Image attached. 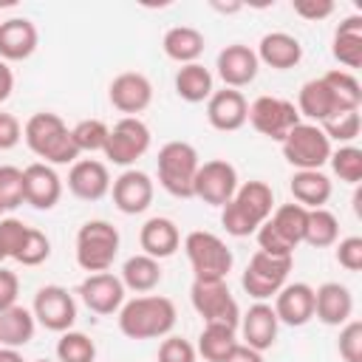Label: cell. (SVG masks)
Here are the masks:
<instances>
[{"mask_svg":"<svg viewBox=\"0 0 362 362\" xmlns=\"http://www.w3.org/2000/svg\"><path fill=\"white\" fill-rule=\"evenodd\" d=\"M354 314V294L348 286L328 280L314 288V317L322 325H345Z\"/></svg>","mask_w":362,"mask_h":362,"instance_id":"obj_24","label":"cell"},{"mask_svg":"<svg viewBox=\"0 0 362 362\" xmlns=\"http://www.w3.org/2000/svg\"><path fill=\"white\" fill-rule=\"evenodd\" d=\"M238 328H240L243 345H249V348L263 354V351H269L274 345L280 322H277V314H274V308L269 303H255L246 314H240Z\"/></svg>","mask_w":362,"mask_h":362,"instance_id":"obj_25","label":"cell"},{"mask_svg":"<svg viewBox=\"0 0 362 362\" xmlns=\"http://www.w3.org/2000/svg\"><path fill=\"white\" fill-rule=\"evenodd\" d=\"M215 68H218V76L223 79V85L238 90V88H246L249 82H255L260 62H257V54H255L249 45L232 42V45H226V48L218 54Z\"/></svg>","mask_w":362,"mask_h":362,"instance_id":"obj_18","label":"cell"},{"mask_svg":"<svg viewBox=\"0 0 362 362\" xmlns=\"http://www.w3.org/2000/svg\"><path fill=\"white\" fill-rule=\"evenodd\" d=\"M204 34L192 25H173L164 40H161V48L164 54L178 62V65H189V62H198V57L204 54Z\"/></svg>","mask_w":362,"mask_h":362,"instance_id":"obj_32","label":"cell"},{"mask_svg":"<svg viewBox=\"0 0 362 362\" xmlns=\"http://www.w3.org/2000/svg\"><path fill=\"white\" fill-rule=\"evenodd\" d=\"M139 243H141V255H150L156 260H164V257H170V255L178 252L181 232H178V226L170 218L156 215V218L144 221V226L139 232Z\"/></svg>","mask_w":362,"mask_h":362,"instance_id":"obj_27","label":"cell"},{"mask_svg":"<svg viewBox=\"0 0 362 362\" xmlns=\"http://www.w3.org/2000/svg\"><path fill=\"white\" fill-rule=\"evenodd\" d=\"M294 107H297V113L305 116L311 124H322L325 119H331L334 113H339V107H337V102H334V93H331V88L325 85L322 76L308 79V82L300 88Z\"/></svg>","mask_w":362,"mask_h":362,"instance_id":"obj_28","label":"cell"},{"mask_svg":"<svg viewBox=\"0 0 362 362\" xmlns=\"http://www.w3.org/2000/svg\"><path fill=\"white\" fill-rule=\"evenodd\" d=\"M119 255V229L107 221H85L76 232V263L82 272H107Z\"/></svg>","mask_w":362,"mask_h":362,"instance_id":"obj_6","label":"cell"},{"mask_svg":"<svg viewBox=\"0 0 362 362\" xmlns=\"http://www.w3.org/2000/svg\"><path fill=\"white\" fill-rule=\"evenodd\" d=\"M339 356L345 362H362V322L348 320L339 328Z\"/></svg>","mask_w":362,"mask_h":362,"instance_id":"obj_45","label":"cell"},{"mask_svg":"<svg viewBox=\"0 0 362 362\" xmlns=\"http://www.w3.org/2000/svg\"><path fill=\"white\" fill-rule=\"evenodd\" d=\"M156 167H158V184L173 198H192V184H195L201 158L189 141H167L158 150Z\"/></svg>","mask_w":362,"mask_h":362,"instance_id":"obj_5","label":"cell"},{"mask_svg":"<svg viewBox=\"0 0 362 362\" xmlns=\"http://www.w3.org/2000/svg\"><path fill=\"white\" fill-rule=\"evenodd\" d=\"M23 181H25V204H31L34 209H54L62 198V178L57 175V170L45 161H34L23 170Z\"/></svg>","mask_w":362,"mask_h":362,"instance_id":"obj_20","label":"cell"},{"mask_svg":"<svg viewBox=\"0 0 362 362\" xmlns=\"http://www.w3.org/2000/svg\"><path fill=\"white\" fill-rule=\"evenodd\" d=\"M255 54H257V62H263V65H269L274 71H288V68L300 65L303 45L288 31H269V34L260 37Z\"/></svg>","mask_w":362,"mask_h":362,"instance_id":"obj_26","label":"cell"},{"mask_svg":"<svg viewBox=\"0 0 362 362\" xmlns=\"http://www.w3.org/2000/svg\"><path fill=\"white\" fill-rule=\"evenodd\" d=\"M150 150V127L139 119V116H122L110 133H107V144H105V158L119 164V167H130L136 164L144 153Z\"/></svg>","mask_w":362,"mask_h":362,"instance_id":"obj_11","label":"cell"},{"mask_svg":"<svg viewBox=\"0 0 362 362\" xmlns=\"http://www.w3.org/2000/svg\"><path fill=\"white\" fill-rule=\"evenodd\" d=\"M68 189L79 201H99L110 192V173L107 164L96 158H79L68 170Z\"/></svg>","mask_w":362,"mask_h":362,"instance_id":"obj_21","label":"cell"},{"mask_svg":"<svg viewBox=\"0 0 362 362\" xmlns=\"http://www.w3.org/2000/svg\"><path fill=\"white\" fill-rule=\"evenodd\" d=\"M337 263L348 272L362 269V238L359 235H348L337 243Z\"/></svg>","mask_w":362,"mask_h":362,"instance_id":"obj_47","label":"cell"},{"mask_svg":"<svg viewBox=\"0 0 362 362\" xmlns=\"http://www.w3.org/2000/svg\"><path fill=\"white\" fill-rule=\"evenodd\" d=\"M238 328L232 325H221V322H204V331L198 337V354L206 359V362H223L229 356V351L238 345V337H235Z\"/></svg>","mask_w":362,"mask_h":362,"instance_id":"obj_35","label":"cell"},{"mask_svg":"<svg viewBox=\"0 0 362 362\" xmlns=\"http://www.w3.org/2000/svg\"><path fill=\"white\" fill-rule=\"evenodd\" d=\"M124 283L110 274V272H96V274H88L76 294L82 297V303L93 311V314H102V317H110V314H119V308L124 305Z\"/></svg>","mask_w":362,"mask_h":362,"instance_id":"obj_15","label":"cell"},{"mask_svg":"<svg viewBox=\"0 0 362 362\" xmlns=\"http://www.w3.org/2000/svg\"><path fill=\"white\" fill-rule=\"evenodd\" d=\"M31 314L42 328L62 334V331H71V325L76 320V300H74V294L68 288L51 283V286L37 288Z\"/></svg>","mask_w":362,"mask_h":362,"instance_id":"obj_14","label":"cell"},{"mask_svg":"<svg viewBox=\"0 0 362 362\" xmlns=\"http://www.w3.org/2000/svg\"><path fill=\"white\" fill-rule=\"evenodd\" d=\"M195 356H198L195 345L184 337L167 334L158 345V362H195Z\"/></svg>","mask_w":362,"mask_h":362,"instance_id":"obj_46","label":"cell"},{"mask_svg":"<svg viewBox=\"0 0 362 362\" xmlns=\"http://www.w3.org/2000/svg\"><path fill=\"white\" fill-rule=\"evenodd\" d=\"M249 116V102L240 90L235 88H223V90H212V96L206 99V119L215 130L221 133H232L240 130L246 124Z\"/></svg>","mask_w":362,"mask_h":362,"instance_id":"obj_19","label":"cell"},{"mask_svg":"<svg viewBox=\"0 0 362 362\" xmlns=\"http://www.w3.org/2000/svg\"><path fill=\"white\" fill-rule=\"evenodd\" d=\"M223 362H263V354L255 351V348H249V345H243V342H238Z\"/></svg>","mask_w":362,"mask_h":362,"instance_id":"obj_51","label":"cell"},{"mask_svg":"<svg viewBox=\"0 0 362 362\" xmlns=\"http://www.w3.org/2000/svg\"><path fill=\"white\" fill-rule=\"evenodd\" d=\"M11 90H14V74H11L8 62L0 59V102H6L11 96Z\"/></svg>","mask_w":362,"mask_h":362,"instance_id":"obj_52","label":"cell"},{"mask_svg":"<svg viewBox=\"0 0 362 362\" xmlns=\"http://www.w3.org/2000/svg\"><path fill=\"white\" fill-rule=\"evenodd\" d=\"M305 218L308 209L300 204H280L255 232L257 235V246L260 252L269 255H286L294 257V249L303 243V232H305Z\"/></svg>","mask_w":362,"mask_h":362,"instance_id":"obj_4","label":"cell"},{"mask_svg":"<svg viewBox=\"0 0 362 362\" xmlns=\"http://www.w3.org/2000/svg\"><path fill=\"white\" fill-rule=\"evenodd\" d=\"M294 266V257L286 255H269V252H255L246 263V272L240 277L243 288L249 297H255L257 303L272 300L286 283H288V272Z\"/></svg>","mask_w":362,"mask_h":362,"instance_id":"obj_8","label":"cell"},{"mask_svg":"<svg viewBox=\"0 0 362 362\" xmlns=\"http://www.w3.org/2000/svg\"><path fill=\"white\" fill-rule=\"evenodd\" d=\"M178 311L170 297L141 294L119 308V331L127 339H158L175 328Z\"/></svg>","mask_w":362,"mask_h":362,"instance_id":"obj_2","label":"cell"},{"mask_svg":"<svg viewBox=\"0 0 362 362\" xmlns=\"http://www.w3.org/2000/svg\"><path fill=\"white\" fill-rule=\"evenodd\" d=\"M272 308L277 314V322L300 328L308 320H314V288L308 283H286L274 294V305Z\"/></svg>","mask_w":362,"mask_h":362,"instance_id":"obj_22","label":"cell"},{"mask_svg":"<svg viewBox=\"0 0 362 362\" xmlns=\"http://www.w3.org/2000/svg\"><path fill=\"white\" fill-rule=\"evenodd\" d=\"M184 252L195 280H226L235 263L232 249L215 232H204V229H195L184 238Z\"/></svg>","mask_w":362,"mask_h":362,"instance_id":"obj_7","label":"cell"},{"mask_svg":"<svg viewBox=\"0 0 362 362\" xmlns=\"http://www.w3.org/2000/svg\"><path fill=\"white\" fill-rule=\"evenodd\" d=\"M246 122L266 139L272 141H283L288 136L291 127H297L303 119L294 107V102L280 99V96H257L249 105V116Z\"/></svg>","mask_w":362,"mask_h":362,"instance_id":"obj_12","label":"cell"},{"mask_svg":"<svg viewBox=\"0 0 362 362\" xmlns=\"http://www.w3.org/2000/svg\"><path fill=\"white\" fill-rule=\"evenodd\" d=\"M322 133L328 136V141H339V144H351L356 136H359V110H345V113H334L331 119H325L322 124Z\"/></svg>","mask_w":362,"mask_h":362,"instance_id":"obj_42","label":"cell"},{"mask_svg":"<svg viewBox=\"0 0 362 362\" xmlns=\"http://www.w3.org/2000/svg\"><path fill=\"white\" fill-rule=\"evenodd\" d=\"M294 14L308 20V23H320V20L334 14V3L331 0H297L294 3Z\"/></svg>","mask_w":362,"mask_h":362,"instance_id":"obj_48","label":"cell"},{"mask_svg":"<svg viewBox=\"0 0 362 362\" xmlns=\"http://www.w3.org/2000/svg\"><path fill=\"white\" fill-rule=\"evenodd\" d=\"M37 331V320L31 314V308L25 305H11L6 311H0V345L3 348H23L34 339Z\"/></svg>","mask_w":362,"mask_h":362,"instance_id":"obj_31","label":"cell"},{"mask_svg":"<svg viewBox=\"0 0 362 362\" xmlns=\"http://www.w3.org/2000/svg\"><path fill=\"white\" fill-rule=\"evenodd\" d=\"M20 204H25V181H23V170L14 164H0V209H17Z\"/></svg>","mask_w":362,"mask_h":362,"instance_id":"obj_40","label":"cell"},{"mask_svg":"<svg viewBox=\"0 0 362 362\" xmlns=\"http://www.w3.org/2000/svg\"><path fill=\"white\" fill-rule=\"evenodd\" d=\"M221 223L232 238H249L260 229V223L274 212V192L266 181H243L238 184L229 204L221 206Z\"/></svg>","mask_w":362,"mask_h":362,"instance_id":"obj_1","label":"cell"},{"mask_svg":"<svg viewBox=\"0 0 362 362\" xmlns=\"http://www.w3.org/2000/svg\"><path fill=\"white\" fill-rule=\"evenodd\" d=\"M331 170L339 175L345 184H359L362 181V150L354 144H342L339 150H331Z\"/></svg>","mask_w":362,"mask_h":362,"instance_id":"obj_41","label":"cell"},{"mask_svg":"<svg viewBox=\"0 0 362 362\" xmlns=\"http://www.w3.org/2000/svg\"><path fill=\"white\" fill-rule=\"evenodd\" d=\"M283 158L297 170H320L331 158V141L322 133L320 124L300 122L288 130V136L280 141Z\"/></svg>","mask_w":362,"mask_h":362,"instance_id":"obj_9","label":"cell"},{"mask_svg":"<svg viewBox=\"0 0 362 362\" xmlns=\"http://www.w3.org/2000/svg\"><path fill=\"white\" fill-rule=\"evenodd\" d=\"M23 139H25L28 150L34 156H40L45 164H74V161H79V150L74 144L71 127L51 110L34 113L23 127Z\"/></svg>","mask_w":362,"mask_h":362,"instance_id":"obj_3","label":"cell"},{"mask_svg":"<svg viewBox=\"0 0 362 362\" xmlns=\"http://www.w3.org/2000/svg\"><path fill=\"white\" fill-rule=\"evenodd\" d=\"M23 139V124L17 122L14 113H0V150L17 147Z\"/></svg>","mask_w":362,"mask_h":362,"instance_id":"obj_49","label":"cell"},{"mask_svg":"<svg viewBox=\"0 0 362 362\" xmlns=\"http://www.w3.org/2000/svg\"><path fill=\"white\" fill-rule=\"evenodd\" d=\"M212 74L209 68H204L201 62H189V65H181L178 74H175V93L189 102V105H198V102H206L212 96Z\"/></svg>","mask_w":362,"mask_h":362,"instance_id":"obj_34","label":"cell"},{"mask_svg":"<svg viewBox=\"0 0 362 362\" xmlns=\"http://www.w3.org/2000/svg\"><path fill=\"white\" fill-rule=\"evenodd\" d=\"M119 280L124 283V288H130L136 294H150L161 283V263L150 255H133L124 260Z\"/></svg>","mask_w":362,"mask_h":362,"instance_id":"obj_33","label":"cell"},{"mask_svg":"<svg viewBox=\"0 0 362 362\" xmlns=\"http://www.w3.org/2000/svg\"><path fill=\"white\" fill-rule=\"evenodd\" d=\"M235 189H238V170L223 158H212L198 167L195 184H192V198H198L209 206H223L232 201Z\"/></svg>","mask_w":362,"mask_h":362,"instance_id":"obj_13","label":"cell"},{"mask_svg":"<svg viewBox=\"0 0 362 362\" xmlns=\"http://www.w3.org/2000/svg\"><path fill=\"white\" fill-rule=\"evenodd\" d=\"M96 345L82 331H62L57 339V362H93Z\"/></svg>","mask_w":362,"mask_h":362,"instance_id":"obj_38","label":"cell"},{"mask_svg":"<svg viewBox=\"0 0 362 362\" xmlns=\"http://www.w3.org/2000/svg\"><path fill=\"white\" fill-rule=\"evenodd\" d=\"M339 240V221L331 209H308L305 218V232H303V243L314 246V249H328Z\"/></svg>","mask_w":362,"mask_h":362,"instance_id":"obj_36","label":"cell"},{"mask_svg":"<svg viewBox=\"0 0 362 362\" xmlns=\"http://www.w3.org/2000/svg\"><path fill=\"white\" fill-rule=\"evenodd\" d=\"M331 54L345 68H359L362 65V17L359 14H351L337 25Z\"/></svg>","mask_w":362,"mask_h":362,"instance_id":"obj_30","label":"cell"},{"mask_svg":"<svg viewBox=\"0 0 362 362\" xmlns=\"http://www.w3.org/2000/svg\"><path fill=\"white\" fill-rule=\"evenodd\" d=\"M107 133L110 127L102 119H82L71 127V136L79 153H102L107 144Z\"/></svg>","mask_w":362,"mask_h":362,"instance_id":"obj_39","label":"cell"},{"mask_svg":"<svg viewBox=\"0 0 362 362\" xmlns=\"http://www.w3.org/2000/svg\"><path fill=\"white\" fill-rule=\"evenodd\" d=\"M0 212H3V209H0Z\"/></svg>","mask_w":362,"mask_h":362,"instance_id":"obj_56","label":"cell"},{"mask_svg":"<svg viewBox=\"0 0 362 362\" xmlns=\"http://www.w3.org/2000/svg\"><path fill=\"white\" fill-rule=\"evenodd\" d=\"M291 198L305 209H322L331 198V178L320 170H297L291 175Z\"/></svg>","mask_w":362,"mask_h":362,"instance_id":"obj_29","label":"cell"},{"mask_svg":"<svg viewBox=\"0 0 362 362\" xmlns=\"http://www.w3.org/2000/svg\"><path fill=\"white\" fill-rule=\"evenodd\" d=\"M34 362H51V359H34Z\"/></svg>","mask_w":362,"mask_h":362,"instance_id":"obj_55","label":"cell"},{"mask_svg":"<svg viewBox=\"0 0 362 362\" xmlns=\"http://www.w3.org/2000/svg\"><path fill=\"white\" fill-rule=\"evenodd\" d=\"M3 260H6V252H3V246H0V263H3Z\"/></svg>","mask_w":362,"mask_h":362,"instance_id":"obj_54","label":"cell"},{"mask_svg":"<svg viewBox=\"0 0 362 362\" xmlns=\"http://www.w3.org/2000/svg\"><path fill=\"white\" fill-rule=\"evenodd\" d=\"M17 294H20V280H17V274L0 266V311L11 308V305L17 303Z\"/></svg>","mask_w":362,"mask_h":362,"instance_id":"obj_50","label":"cell"},{"mask_svg":"<svg viewBox=\"0 0 362 362\" xmlns=\"http://www.w3.org/2000/svg\"><path fill=\"white\" fill-rule=\"evenodd\" d=\"M107 99H110V105H113L119 113H124V116H139V113L147 110L150 102H153V85H150V79H147L144 74H139V71H124V74H119V76L110 82Z\"/></svg>","mask_w":362,"mask_h":362,"instance_id":"obj_16","label":"cell"},{"mask_svg":"<svg viewBox=\"0 0 362 362\" xmlns=\"http://www.w3.org/2000/svg\"><path fill=\"white\" fill-rule=\"evenodd\" d=\"M28 223H23L20 218H0V246L6 252V257H17V252L23 249V240L28 235Z\"/></svg>","mask_w":362,"mask_h":362,"instance_id":"obj_44","label":"cell"},{"mask_svg":"<svg viewBox=\"0 0 362 362\" xmlns=\"http://www.w3.org/2000/svg\"><path fill=\"white\" fill-rule=\"evenodd\" d=\"M189 300L204 322H221V325L238 328L240 308H238V300L232 297L226 280H192Z\"/></svg>","mask_w":362,"mask_h":362,"instance_id":"obj_10","label":"cell"},{"mask_svg":"<svg viewBox=\"0 0 362 362\" xmlns=\"http://www.w3.org/2000/svg\"><path fill=\"white\" fill-rule=\"evenodd\" d=\"M37 42H40L37 25L28 17H8L0 23V59L3 62L28 59L37 51Z\"/></svg>","mask_w":362,"mask_h":362,"instance_id":"obj_23","label":"cell"},{"mask_svg":"<svg viewBox=\"0 0 362 362\" xmlns=\"http://www.w3.org/2000/svg\"><path fill=\"white\" fill-rule=\"evenodd\" d=\"M322 79H325V85L331 88L339 113H345V110H359V105H362V88H359V82H356V76H354L351 71H339V68H337V71H328Z\"/></svg>","mask_w":362,"mask_h":362,"instance_id":"obj_37","label":"cell"},{"mask_svg":"<svg viewBox=\"0 0 362 362\" xmlns=\"http://www.w3.org/2000/svg\"><path fill=\"white\" fill-rule=\"evenodd\" d=\"M48 255H51V240H48V235L31 226L28 235H25V240H23V249L17 252L14 260L23 263V266H40V263L48 260Z\"/></svg>","mask_w":362,"mask_h":362,"instance_id":"obj_43","label":"cell"},{"mask_svg":"<svg viewBox=\"0 0 362 362\" xmlns=\"http://www.w3.org/2000/svg\"><path fill=\"white\" fill-rule=\"evenodd\" d=\"M110 192H113V204H116L119 212H124V215H139V212H144V209L153 204L156 187H153V178H150L147 173L127 167L119 178H113Z\"/></svg>","mask_w":362,"mask_h":362,"instance_id":"obj_17","label":"cell"},{"mask_svg":"<svg viewBox=\"0 0 362 362\" xmlns=\"http://www.w3.org/2000/svg\"><path fill=\"white\" fill-rule=\"evenodd\" d=\"M0 362H25V359H23V354L17 348H3L0 345Z\"/></svg>","mask_w":362,"mask_h":362,"instance_id":"obj_53","label":"cell"}]
</instances>
